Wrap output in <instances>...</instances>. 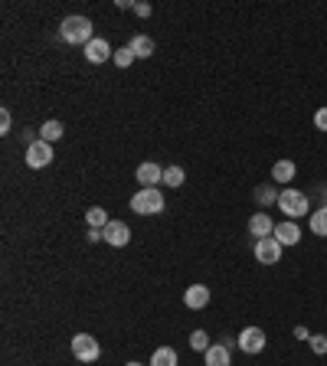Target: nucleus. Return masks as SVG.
Segmentation results:
<instances>
[{
	"mask_svg": "<svg viewBox=\"0 0 327 366\" xmlns=\"http://www.w3.org/2000/svg\"><path fill=\"white\" fill-rule=\"evenodd\" d=\"M59 36H63L69 46H88L95 36H92V20L82 17V13H72L59 23Z\"/></svg>",
	"mask_w": 327,
	"mask_h": 366,
	"instance_id": "1",
	"label": "nucleus"
},
{
	"mask_svg": "<svg viewBox=\"0 0 327 366\" xmlns=\"http://www.w3.org/2000/svg\"><path fill=\"white\" fill-rule=\"evenodd\" d=\"M278 209L285 213V219H301L311 209V196L305 190H298V186H285L278 193Z\"/></svg>",
	"mask_w": 327,
	"mask_h": 366,
	"instance_id": "2",
	"label": "nucleus"
},
{
	"mask_svg": "<svg viewBox=\"0 0 327 366\" xmlns=\"http://www.w3.org/2000/svg\"><path fill=\"white\" fill-rule=\"evenodd\" d=\"M131 209L138 216H157L164 213V193L157 186H141L138 193L131 196Z\"/></svg>",
	"mask_w": 327,
	"mask_h": 366,
	"instance_id": "3",
	"label": "nucleus"
},
{
	"mask_svg": "<svg viewBox=\"0 0 327 366\" xmlns=\"http://www.w3.org/2000/svg\"><path fill=\"white\" fill-rule=\"evenodd\" d=\"M72 356L79 363H95L102 356V344H98L92 334H76L72 337Z\"/></svg>",
	"mask_w": 327,
	"mask_h": 366,
	"instance_id": "4",
	"label": "nucleus"
},
{
	"mask_svg": "<svg viewBox=\"0 0 327 366\" xmlns=\"http://www.w3.org/2000/svg\"><path fill=\"white\" fill-rule=\"evenodd\" d=\"M265 344H269V337H265V331H262V327H246V331L236 337V347H239L242 353H249V356L262 353V350H265Z\"/></svg>",
	"mask_w": 327,
	"mask_h": 366,
	"instance_id": "5",
	"label": "nucleus"
},
{
	"mask_svg": "<svg viewBox=\"0 0 327 366\" xmlns=\"http://www.w3.org/2000/svg\"><path fill=\"white\" fill-rule=\"evenodd\" d=\"M255 262H262V265H278V262H282V242L275 236L255 239Z\"/></svg>",
	"mask_w": 327,
	"mask_h": 366,
	"instance_id": "6",
	"label": "nucleus"
},
{
	"mask_svg": "<svg viewBox=\"0 0 327 366\" xmlns=\"http://www.w3.org/2000/svg\"><path fill=\"white\" fill-rule=\"evenodd\" d=\"M53 144H46V141H36V144H30L26 148V167H33V170H43V167H49L53 164Z\"/></svg>",
	"mask_w": 327,
	"mask_h": 366,
	"instance_id": "7",
	"label": "nucleus"
},
{
	"mask_svg": "<svg viewBox=\"0 0 327 366\" xmlns=\"http://www.w3.org/2000/svg\"><path fill=\"white\" fill-rule=\"evenodd\" d=\"M102 239L109 242V246H115V248H125L131 242V229H128V223H121V219H111L109 226L102 229Z\"/></svg>",
	"mask_w": 327,
	"mask_h": 366,
	"instance_id": "8",
	"label": "nucleus"
},
{
	"mask_svg": "<svg viewBox=\"0 0 327 366\" xmlns=\"http://www.w3.org/2000/svg\"><path fill=\"white\" fill-rule=\"evenodd\" d=\"M278 242H282V248H292L301 242V226L294 223V219H282V223H275V232H272Z\"/></svg>",
	"mask_w": 327,
	"mask_h": 366,
	"instance_id": "9",
	"label": "nucleus"
},
{
	"mask_svg": "<svg viewBox=\"0 0 327 366\" xmlns=\"http://www.w3.org/2000/svg\"><path fill=\"white\" fill-rule=\"evenodd\" d=\"M184 304L190 308V311H203V308L209 304V288L207 285H200V281L190 285V288L184 291Z\"/></svg>",
	"mask_w": 327,
	"mask_h": 366,
	"instance_id": "10",
	"label": "nucleus"
},
{
	"mask_svg": "<svg viewBox=\"0 0 327 366\" xmlns=\"http://www.w3.org/2000/svg\"><path fill=\"white\" fill-rule=\"evenodd\" d=\"M86 59L88 63H95V65H102V63H109V59H115V49L109 46V40H92V43L86 46Z\"/></svg>",
	"mask_w": 327,
	"mask_h": 366,
	"instance_id": "11",
	"label": "nucleus"
},
{
	"mask_svg": "<svg viewBox=\"0 0 327 366\" xmlns=\"http://www.w3.org/2000/svg\"><path fill=\"white\" fill-rule=\"evenodd\" d=\"M134 177H138L141 186H157V183H164V167L161 164H154V161H147V164H141V167L134 170Z\"/></svg>",
	"mask_w": 327,
	"mask_h": 366,
	"instance_id": "12",
	"label": "nucleus"
},
{
	"mask_svg": "<svg viewBox=\"0 0 327 366\" xmlns=\"http://www.w3.org/2000/svg\"><path fill=\"white\" fill-rule=\"evenodd\" d=\"M203 363L207 366H232V347L229 344H213L203 353Z\"/></svg>",
	"mask_w": 327,
	"mask_h": 366,
	"instance_id": "13",
	"label": "nucleus"
},
{
	"mask_svg": "<svg viewBox=\"0 0 327 366\" xmlns=\"http://www.w3.org/2000/svg\"><path fill=\"white\" fill-rule=\"evenodd\" d=\"M249 232L255 239H265V236H272L275 232V219L269 213H252V219H249Z\"/></svg>",
	"mask_w": 327,
	"mask_h": 366,
	"instance_id": "14",
	"label": "nucleus"
},
{
	"mask_svg": "<svg viewBox=\"0 0 327 366\" xmlns=\"http://www.w3.org/2000/svg\"><path fill=\"white\" fill-rule=\"evenodd\" d=\"M128 46H131V53L138 56V59H151L154 56V40L147 36V33H134Z\"/></svg>",
	"mask_w": 327,
	"mask_h": 366,
	"instance_id": "15",
	"label": "nucleus"
},
{
	"mask_svg": "<svg viewBox=\"0 0 327 366\" xmlns=\"http://www.w3.org/2000/svg\"><path fill=\"white\" fill-rule=\"evenodd\" d=\"M294 173H298L294 161L282 157V161H275V167H272V183H292V180H294Z\"/></svg>",
	"mask_w": 327,
	"mask_h": 366,
	"instance_id": "16",
	"label": "nucleus"
},
{
	"mask_svg": "<svg viewBox=\"0 0 327 366\" xmlns=\"http://www.w3.org/2000/svg\"><path fill=\"white\" fill-rule=\"evenodd\" d=\"M308 229H311L314 236L327 239V203L321 206V209H311V216H308Z\"/></svg>",
	"mask_w": 327,
	"mask_h": 366,
	"instance_id": "17",
	"label": "nucleus"
},
{
	"mask_svg": "<svg viewBox=\"0 0 327 366\" xmlns=\"http://www.w3.org/2000/svg\"><path fill=\"white\" fill-rule=\"evenodd\" d=\"M180 363V356H177L174 347H157L151 353V366H177Z\"/></svg>",
	"mask_w": 327,
	"mask_h": 366,
	"instance_id": "18",
	"label": "nucleus"
},
{
	"mask_svg": "<svg viewBox=\"0 0 327 366\" xmlns=\"http://www.w3.org/2000/svg\"><path fill=\"white\" fill-rule=\"evenodd\" d=\"M86 223H88V229H105L111 223V216H109V209L92 206V209H86Z\"/></svg>",
	"mask_w": 327,
	"mask_h": 366,
	"instance_id": "19",
	"label": "nucleus"
},
{
	"mask_svg": "<svg viewBox=\"0 0 327 366\" xmlns=\"http://www.w3.org/2000/svg\"><path fill=\"white\" fill-rule=\"evenodd\" d=\"M65 134V128H63V121H43V128H40V141H46V144H56V141Z\"/></svg>",
	"mask_w": 327,
	"mask_h": 366,
	"instance_id": "20",
	"label": "nucleus"
},
{
	"mask_svg": "<svg viewBox=\"0 0 327 366\" xmlns=\"http://www.w3.org/2000/svg\"><path fill=\"white\" fill-rule=\"evenodd\" d=\"M252 196H255V203L259 206H278V190H275V183H262Z\"/></svg>",
	"mask_w": 327,
	"mask_h": 366,
	"instance_id": "21",
	"label": "nucleus"
},
{
	"mask_svg": "<svg viewBox=\"0 0 327 366\" xmlns=\"http://www.w3.org/2000/svg\"><path fill=\"white\" fill-rule=\"evenodd\" d=\"M184 180H186V173H184V167H164V183H167V186H184Z\"/></svg>",
	"mask_w": 327,
	"mask_h": 366,
	"instance_id": "22",
	"label": "nucleus"
},
{
	"mask_svg": "<svg viewBox=\"0 0 327 366\" xmlns=\"http://www.w3.org/2000/svg\"><path fill=\"white\" fill-rule=\"evenodd\" d=\"M190 347H193L196 353H207L209 347H213V340H209L207 331H193V334H190Z\"/></svg>",
	"mask_w": 327,
	"mask_h": 366,
	"instance_id": "23",
	"label": "nucleus"
},
{
	"mask_svg": "<svg viewBox=\"0 0 327 366\" xmlns=\"http://www.w3.org/2000/svg\"><path fill=\"white\" fill-rule=\"evenodd\" d=\"M134 59H138V56L131 53V46H121V49H115V65H118V69H128Z\"/></svg>",
	"mask_w": 327,
	"mask_h": 366,
	"instance_id": "24",
	"label": "nucleus"
},
{
	"mask_svg": "<svg viewBox=\"0 0 327 366\" xmlns=\"http://www.w3.org/2000/svg\"><path fill=\"white\" fill-rule=\"evenodd\" d=\"M308 347H311V350H314L317 356H324V353H327V337H324V334H311Z\"/></svg>",
	"mask_w": 327,
	"mask_h": 366,
	"instance_id": "25",
	"label": "nucleus"
},
{
	"mask_svg": "<svg viewBox=\"0 0 327 366\" xmlns=\"http://www.w3.org/2000/svg\"><path fill=\"white\" fill-rule=\"evenodd\" d=\"M10 128H13L10 111H7V108H0V134H10Z\"/></svg>",
	"mask_w": 327,
	"mask_h": 366,
	"instance_id": "26",
	"label": "nucleus"
},
{
	"mask_svg": "<svg viewBox=\"0 0 327 366\" xmlns=\"http://www.w3.org/2000/svg\"><path fill=\"white\" fill-rule=\"evenodd\" d=\"M314 128H317V131H327V105L314 111Z\"/></svg>",
	"mask_w": 327,
	"mask_h": 366,
	"instance_id": "27",
	"label": "nucleus"
},
{
	"mask_svg": "<svg viewBox=\"0 0 327 366\" xmlns=\"http://www.w3.org/2000/svg\"><path fill=\"white\" fill-rule=\"evenodd\" d=\"M134 13L138 17H151V3H134Z\"/></svg>",
	"mask_w": 327,
	"mask_h": 366,
	"instance_id": "28",
	"label": "nucleus"
},
{
	"mask_svg": "<svg viewBox=\"0 0 327 366\" xmlns=\"http://www.w3.org/2000/svg\"><path fill=\"white\" fill-rule=\"evenodd\" d=\"M294 337H298V340H311V334H308V327H294Z\"/></svg>",
	"mask_w": 327,
	"mask_h": 366,
	"instance_id": "29",
	"label": "nucleus"
},
{
	"mask_svg": "<svg viewBox=\"0 0 327 366\" xmlns=\"http://www.w3.org/2000/svg\"><path fill=\"white\" fill-rule=\"evenodd\" d=\"M102 239V229H88V242H98Z\"/></svg>",
	"mask_w": 327,
	"mask_h": 366,
	"instance_id": "30",
	"label": "nucleus"
},
{
	"mask_svg": "<svg viewBox=\"0 0 327 366\" xmlns=\"http://www.w3.org/2000/svg\"><path fill=\"white\" fill-rule=\"evenodd\" d=\"M125 366H144V363H138V360H131V363H125Z\"/></svg>",
	"mask_w": 327,
	"mask_h": 366,
	"instance_id": "31",
	"label": "nucleus"
}]
</instances>
